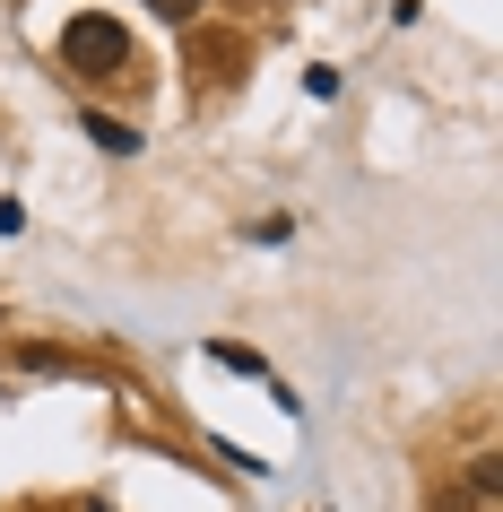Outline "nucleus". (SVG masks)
Segmentation results:
<instances>
[{
    "instance_id": "2",
    "label": "nucleus",
    "mask_w": 503,
    "mask_h": 512,
    "mask_svg": "<svg viewBox=\"0 0 503 512\" xmlns=\"http://www.w3.org/2000/svg\"><path fill=\"white\" fill-rule=\"evenodd\" d=\"M79 131H87V139H96V148H105V157H139V148H148V139H139V131H131V122H113V113H96V105H87V113H79Z\"/></svg>"
},
{
    "instance_id": "4",
    "label": "nucleus",
    "mask_w": 503,
    "mask_h": 512,
    "mask_svg": "<svg viewBox=\"0 0 503 512\" xmlns=\"http://www.w3.org/2000/svg\"><path fill=\"white\" fill-rule=\"evenodd\" d=\"M148 9H157L165 27H191V18H200V0H148Z\"/></svg>"
},
{
    "instance_id": "1",
    "label": "nucleus",
    "mask_w": 503,
    "mask_h": 512,
    "mask_svg": "<svg viewBox=\"0 0 503 512\" xmlns=\"http://www.w3.org/2000/svg\"><path fill=\"white\" fill-rule=\"evenodd\" d=\"M61 61H70V70H87V79H96V70H122V61H131V35H122V18L87 9V18H70V27H61Z\"/></svg>"
},
{
    "instance_id": "5",
    "label": "nucleus",
    "mask_w": 503,
    "mask_h": 512,
    "mask_svg": "<svg viewBox=\"0 0 503 512\" xmlns=\"http://www.w3.org/2000/svg\"><path fill=\"white\" fill-rule=\"evenodd\" d=\"M87 512H113V504H87Z\"/></svg>"
},
{
    "instance_id": "3",
    "label": "nucleus",
    "mask_w": 503,
    "mask_h": 512,
    "mask_svg": "<svg viewBox=\"0 0 503 512\" xmlns=\"http://www.w3.org/2000/svg\"><path fill=\"white\" fill-rule=\"evenodd\" d=\"M209 356L226 365V374H243V382H269V356H261V348H243V339H217Z\"/></svg>"
}]
</instances>
